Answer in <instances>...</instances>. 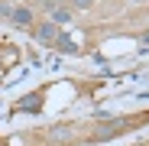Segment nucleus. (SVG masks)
I'll list each match as a JSON object with an SVG mask.
<instances>
[{
	"label": "nucleus",
	"instance_id": "1",
	"mask_svg": "<svg viewBox=\"0 0 149 146\" xmlns=\"http://www.w3.org/2000/svg\"><path fill=\"white\" fill-rule=\"evenodd\" d=\"M33 36H36V42H55L58 39V26H55V23L52 20H45V23H39V26H33Z\"/></svg>",
	"mask_w": 149,
	"mask_h": 146
},
{
	"label": "nucleus",
	"instance_id": "5",
	"mask_svg": "<svg viewBox=\"0 0 149 146\" xmlns=\"http://www.w3.org/2000/svg\"><path fill=\"white\" fill-rule=\"evenodd\" d=\"M68 20H71V13H68V7H55V10H52V23H55V26H65Z\"/></svg>",
	"mask_w": 149,
	"mask_h": 146
},
{
	"label": "nucleus",
	"instance_id": "4",
	"mask_svg": "<svg viewBox=\"0 0 149 146\" xmlns=\"http://www.w3.org/2000/svg\"><path fill=\"white\" fill-rule=\"evenodd\" d=\"M39 107H42V97L39 94H29V97L19 101V110H39Z\"/></svg>",
	"mask_w": 149,
	"mask_h": 146
},
{
	"label": "nucleus",
	"instance_id": "7",
	"mask_svg": "<svg viewBox=\"0 0 149 146\" xmlns=\"http://www.w3.org/2000/svg\"><path fill=\"white\" fill-rule=\"evenodd\" d=\"M71 3L78 7V10H88V7H94V0H71Z\"/></svg>",
	"mask_w": 149,
	"mask_h": 146
},
{
	"label": "nucleus",
	"instance_id": "10",
	"mask_svg": "<svg viewBox=\"0 0 149 146\" xmlns=\"http://www.w3.org/2000/svg\"><path fill=\"white\" fill-rule=\"evenodd\" d=\"M130 3H139V0H130Z\"/></svg>",
	"mask_w": 149,
	"mask_h": 146
},
{
	"label": "nucleus",
	"instance_id": "8",
	"mask_svg": "<svg viewBox=\"0 0 149 146\" xmlns=\"http://www.w3.org/2000/svg\"><path fill=\"white\" fill-rule=\"evenodd\" d=\"M10 10H13V7H7V3H0V16H7V20H10Z\"/></svg>",
	"mask_w": 149,
	"mask_h": 146
},
{
	"label": "nucleus",
	"instance_id": "9",
	"mask_svg": "<svg viewBox=\"0 0 149 146\" xmlns=\"http://www.w3.org/2000/svg\"><path fill=\"white\" fill-rule=\"evenodd\" d=\"M143 42H146V45H149V33H146V36H143Z\"/></svg>",
	"mask_w": 149,
	"mask_h": 146
},
{
	"label": "nucleus",
	"instance_id": "11",
	"mask_svg": "<svg viewBox=\"0 0 149 146\" xmlns=\"http://www.w3.org/2000/svg\"><path fill=\"white\" fill-rule=\"evenodd\" d=\"M39 3H45V0H39Z\"/></svg>",
	"mask_w": 149,
	"mask_h": 146
},
{
	"label": "nucleus",
	"instance_id": "2",
	"mask_svg": "<svg viewBox=\"0 0 149 146\" xmlns=\"http://www.w3.org/2000/svg\"><path fill=\"white\" fill-rule=\"evenodd\" d=\"M10 23L16 29H33V10L29 7H13L10 10Z\"/></svg>",
	"mask_w": 149,
	"mask_h": 146
},
{
	"label": "nucleus",
	"instance_id": "6",
	"mask_svg": "<svg viewBox=\"0 0 149 146\" xmlns=\"http://www.w3.org/2000/svg\"><path fill=\"white\" fill-rule=\"evenodd\" d=\"M68 0H45V10H55V7H65Z\"/></svg>",
	"mask_w": 149,
	"mask_h": 146
},
{
	"label": "nucleus",
	"instance_id": "3",
	"mask_svg": "<svg viewBox=\"0 0 149 146\" xmlns=\"http://www.w3.org/2000/svg\"><path fill=\"white\" fill-rule=\"evenodd\" d=\"M55 49H58V52H65V55H78V52H81V49H78V42H74L71 36H65V33H58Z\"/></svg>",
	"mask_w": 149,
	"mask_h": 146
}]
</instances>
